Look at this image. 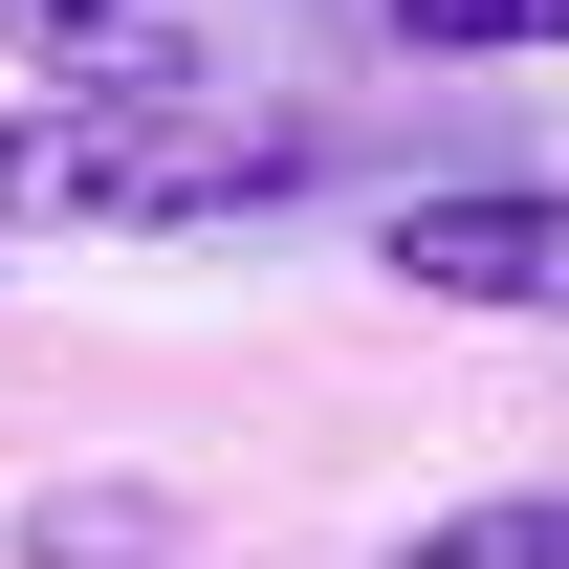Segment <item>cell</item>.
Masks as SVG:
<instances>
[{"label": "cell", "mask_w": 569, "mask_h": 569, "mask_svg": "<svg viewBox=\"0 0 569 569\" xmlns=\"http://www.w3.org/2000/svg\"><path fill=\"white\" fill-rule=\"evenodd\" d=\"M284 176H307V110H263V88H44V110H0V219L176 241V219H263Z\"/></svg>", "instance_id": "6da1fadb"}, {"label": "cell", "mask_w": 569, "mask_h": 569, "mask_svg": "<svg viewBox=\"0 0 569 569\" xmlns=\"http://www.w3.org/2000/svg\"><path fill=\"white\" fill-rule=\"evenodd\" d=\"M372 263L417 307H482V329H569V176H482V198L372 219Z\"/></svg>", "instance_id": "7a4b0ae2"}, {"label": "cell", "mask_w": 569, "mask_h": 569, "mask_svg": "<svg viewBox=\"0 0 569 569\" xmlns=\"http://www.w3.org/2000/svg\"><path fill=\"white\" fill-rule=\"evenodd\" d=\"M395 569H569V482H503V503H438Z\"/></svg>", "instance_id": "3957f363"}, {"label": "cell", "mask_w": 569, "mask_h": 569, "mask_svg": "<svg viewBox=\"0 0 569 569\" xmlns=\"http://www.w3.org/2000/svg\"><path fill=\"white\" fill-rule=\"evenodd\" d=\"M395 44H460V67H548L569 0H395Z\"/></svg>", "instance_id": "277c9868"}]
</instances>
